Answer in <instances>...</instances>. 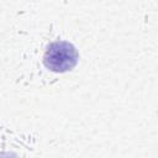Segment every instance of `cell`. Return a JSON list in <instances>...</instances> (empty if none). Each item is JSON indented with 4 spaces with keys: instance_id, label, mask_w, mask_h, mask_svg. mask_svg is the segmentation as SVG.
<instances>
[{
    "instance_id": "obj_1",
    "label": "cell",
    "mask_w": 158,
    "mask_h": 158,
    "mask_svg": "<svg viewBox=\"0 0 158 158\" xmlns=\"http://www.w3.org/2000/svg\"><path fill=\"white\" fill-rule=\"evenodd\" d=\"M79 59L78 51L68 41L52 42L43 56L46 68L54 73H64L73 69Z\"/></svg>"
}]
</instances>
